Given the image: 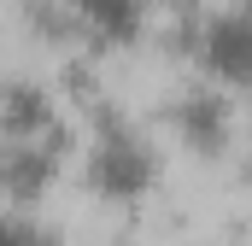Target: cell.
Returning a JSON list of instances; mask_svg holds the SVG:
<instances>
[{"instance_id": "obj_1", "label": "cell", "mask_w": 252, "mask_h": 246, "mask_svg": "<svg viewBox=\"0 0 252 246\" xmlns=\"http://www.w3.org/2000/svg\"><path fill=\"white\" fill-rule=\"evenodd\" d=\"M76 182L88 187L100 205L135 211L153 199V187L164 176V147L141 118H129L124 106H100L94 123L76 135Z\"/></svg>"}, {"instance_id": "obj_2", "label": "cell", "mask_w": 252, "mask_h": 246, "mask_svg": "<svg viewBox=\"0 0 252 246\" xmlns=\"http://www.w3.org/2000/svg\"><path fill=\"white\" fill-rule=\"evenodd\" d=\"M188 76L252 94V0H211L188 18Z\"/></svg>"}, {"instance_id": "obj_3", "label": "cell", "mask_w": 252, "mask_h": 246, "mask_svg": "<svg viewBox=\"0 0 252 246\" xmlns=\"http://www.w3.org/2000/svg\"><path fill=\"white\" fill-rule=\"evenodd\" d=\"M158 129L164 141H176L188 158H229L241 147V112H235V94L205 82V76H188L170 88L164 112H158Z\"/></svg>"}, {"instance_id": "obj_4", "label": "cell", "mask_w": 252, "mask_h": 246, "mask_svg": "<svg viewBox=\"0 0 252 246\" xmlns=\"http://www.w3.org/2000/svg\"><path fill=\"white\" fill-rule=\"evenodd\" d=\"M70 164H76V135H53V141H0V199L41 211V199L64 182Z\"/></svg>"}, {"instance_id": "obj_5", "label": "cell", "mask_w": 252, "mask_h": 246, "mask_svg": "<svg viewBox=\"0 0 252 246\" xmlns=\"http://www.w3.org/2000/svg\"><path fill=\"white\" fill-rule=\"evenodd\" d=\"M147 18H153V0H59L53 6V24L64 35L100 47V53H124L147 35Z\"/></svg>"}, {"instance_id": "obj_6", "label": "cell", "mask_w": 252, "mask_h": 246, "mask_svg": "<svg viewBox=\"0 0 252 246\" xmlns=\"http://www.w3.org/2000/svg\"><path fill=\"white\" fill-rule=\"evenodd\" d=\"M70 135L59 94L41 76H0V141H53Z\"/></svg>"}, {"instance_id": "obj_7", "label": "cell", "mask_w": 252, "mask_h": 246, "mask_svg": "<svg viewBox=\"0 0 252 246\" xmlns=\"http://www.w3.org/2000/svg\"><path fill=\"white\" fill-rule=\"evenodd\" d=\"M0 246H59V235L47 229V217H41V211L0 199Z\"/></svg>"}, {"instance_id": "obj_8", "label": "cell", "mask_w": 252, "mask_h": 246, "mask_svg": "<svg viewBox=\"0 0 252 246\" xmlns=\"http://www.w3.org/2000/svg\"><path fill=\"white\" fill-rule=\"evenodd\" d=\"M235 164H241V187L252 193V135L241 141V158H235Z\"/></svg>"}]
</instances>
